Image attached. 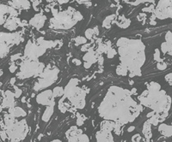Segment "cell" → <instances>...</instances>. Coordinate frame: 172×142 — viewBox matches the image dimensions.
Returning <instances> with one entry per match:
<instances>
[{
  "label": "cell",
  "instance_id": "cell-4",
  "mask_svg": "<svg viewBox=\"0 0 172 142\" xmlns=\"http://www.w3.org/2000/svg\"><path fill=\"white\" fill-rule=\"evenodd\" d=\"M82 15L74 9L68 8L66 11L53 14V18L51 19V24L54 28L69 29L72 28L78 21L82 20Z\"/></svg>",
  "mask_w": 172,
  "mask_h": 142
},
{
  "label": "cell",
  "instance_id": "cell-29",
  "mask_svg": "<svg viewBox=\"0 0 172 142\" xmlns=\"http://www.w3.org/2000/svg\"><path fill=\"white\" fill-rule=\"evenodd\" d=\"M106 52L108 58H112V57H114L115 55V51L113 48H108V49L107 50Z\"/></svg>",
  "mask_w": 172,
  "mask_h": 142
},
{
  "label": "cell",
  "instance_id": "cell-19",
  "mask_svg": "<svg viewBox=\"0 0 172 142\" xmlns=\"http://www.w3.org/2000/svg\"><path fill=\"white\" fill-rule=\"evenodd\" d=\"M53 109H54V105L52 106H48L46 111H44L43 115H42V121L45 122H48L51 118V117L53 116Z\"/></svg>",
  "mask_w": 172,
  "mask_h": 142
},
{
  "label": "cell",
  "instance_id": "cell-5",
  "mask_svg": "<svg viewBox=\"0 0 172 142\" xmlns=\"http://www.w3.org/2000/svg\"><path fill=\"white\" fill-rule=\"evenodd\" d=\"M79 80L77 78H72L69 80L64 89V94L73 104L75 107L83 109L85 105L86 93L82 88L78 87Z\"/></svg>",
  "mask_w": 172,
  "mask_h": 142
},
{
  "label": "cell",
  "instance_id": "cell-14",
  "mask_svg": "<svg viewBox=\"0 0 172 142\" xmlns=\"http://www.w3.org/2000/svg\"><path fill=\"white\" fill-rule=\"evenodd\" d=\"M68 142H90L89 137L86 134H83L82 131L77 133V134L68 136Z\"/></svg>",
  "mask_w": 172,
  "mask_h": 142
},
{
  "label": "cell",
  "instance_id": "cell-2",
  "mask_svg": "<svg viewBox=\"0 0 172 142\" xmlns=\"http://www.w3.org/2000/svg\"><path fill=\"white\" fill-rule=\"evenodd\" d=\"M116 45L121 64L127 69L130 76L140 75L141 68L146 62V46L143 41L121 38Z\"/></svg>",
  "mask_w": 172,
  "mask_h": 142
},
{
  "label": "cell",
  "instance_id": "cell-32",
  "mask_svg": "<svg viewBox=\"0 0 172 142\" xmlns=\"http://www.w3.org/2000/svg\"><path fill=\"white\" fill-rule=\"evenodd\" d=\"M154 59L157 62H160L162 61L161 58H160V51L158 50H156V54H154Z\"/></svg>",
  "mask_w": 172,
  "mask_h": 142
},
{
  "label": "cell",
  "instance_id": "cell-3",
  "mask_svg": "<svg viewBox=\"0 0 172 142\" xmlns=\"http://www.w3.org/2000/svg\"><path fill=\"white\" fill-rule=\"evenodd\" d=\"M139 100L142 104L151 108L164 119L168 116L171 107V98L161 89V86L157 82H151L147 89L140 95Z\"/></svg>",
  "mask_w": 172,
  "mask_h": 142
},
{
  "label": "cell",
  "instance_id": "cell-39",
  "mask_svg": "<svg viewBox=\"0 0 172 142\" xmlns=\"http://www.w3.org/2000/svg\"><path fill=\"white\" fill-rule=\"evenodd\" d=\"M115 1H116V2H118V1H120V0H115Z\"/></svg>",
  "mask_w": 172,
  "mask_h": 142
},
{
  "label": "cell",
  "instance_id": "cell-40",
  "mask_svg": "<svg viewBox=\"0 0 172 142\" xmlns=\"http://www.w3.org/2000/svg\"><path fill=\"white\" fill-rule=\"evenodd\" d=\"M162 142H166V141H162Z\"/></svg>",
  "mask_w": 172,
  "mask_h": 142
},
{
  "label": "cell",
  "instance_id": "cell-21",
  "mask_svg": "<svg viewBox=\"0 0 172 142\" xmlns=\"http://www.w3.org/2000/svg\"><path fill=\"white\" fill-rule=\"evenodd\" d=\"M143 134H145V136L146 138H151L152 136V130H151V123L149 122V121L146 122L144 125L143 128Z\"/></svg>",
  "mask_w": 172,
  "mask_h": 142
},
{
  "label": "cell",
  "instance_id": "cell-18",
  "mask_svg": "<svg viewBox=\"0 0 172 142\" xmlns=\"http://www.w3.org/2000/svg\"><path fill=\"white\" fill-rule=\"evenodd\" d=\"M83 60H84V67L85 68H89L92 63H95L97 61V58H96V55L94 54V52L90 50V51H88L84 55Z\"/></svg>",
  "mask_w": 172,
  "mask_h": 142
},
{
  "label": "cell",
  "instance_id": "cell-10",
  "mask_svg": "<svg viewBox=\"0 0 172 142\" xmlns=\"http://www.w3.org/2000/svg\"><path fill=\"white\" fill-rule=\"evenodd\" d=\"M172 4V0H159L155 9V16L160 20L169 18L167 9Z\"/></svg>",
  "mask_w": 172,
  "mask_h": 142
},
{
  "label": "cell",
  "instance_id": "cell-25",
  "mask_svg": "<svg viewBox=\"0 0 172 142\" xmlns=\"http://www.w3.org/2000/svg\"><path fill=\"white\" fill-rule=\"evenodd\" d=\"M94 34H95V33H94L92 28H89V29H87V30L85 31V37H86V39H88V40H91V39L93 38Z\"/></svg>",
  "mask_w": 172,
  "mask_h": 142
},
{
  "label": "cell",
  "instance_id": "cell-37",
  "mask_svg": "<svg viewBox=\"0 0 172 142\" xmlns=\"http://www.w3.org/2000/svg\"><path fill=\"white\" fill-rule=\"evenodd\" d=\"M51 142H62L60 140H58V139H56V140H53V141H52Z\"/></svg>",
  "mask_w": 172,
  "mask_h": 142
},
{
  "label": "cell",
  "instance_id": "cell-30",
  "mask_svg": "<svg viewBox=\"0 0 172 142\" xmlns=\"http://www.w3.org/2000/svg\"><path fill=\"white\" fill-rule=\"evenodd\" d=\"M76 44L77 45H82V44H84V43H86V39L85 38H83V37H78L76 40Z\"/></svg>",
  "mask_w": 172,
  "mask_h": 142
},
{
  "label": "cell",
  "instance_id": "cell-26",
  "mask_svg": "<svg viewBox=\"0 0 172 142\" xmlns=\"http://www.w3.org/2000/svg\"><path fill=\"white\" fill-rule=\"evenodd\" d=\"M117 24H118L119 27H121L122 28H127V27L129 26L130 21H129L128 19H125L124 21H121V22H118Z\"/></svg>",
  "mask_w": 172,
  "mask_h": 142
},
{
  "label": "cell",
  "instance_id": "cell-23",
  "mask_svg": "<svg viewBox=\"0 0 172 142\" xmlns=\"http://www.w3.org/2000/svg\"><path fill=\"white\" fill-rule=\"evenodd\" d=\"M53 93L54 98H56V97H61V96H63V94H64V89H63V87H55V88L53 90Z\"/></svg>",
  "mask_w": 172,
  "mask_h": 142
},
{
  "label": "cell",
  "instance_id": "cell-22",
  "mask_svg": "<svg viewBox=\"0 0 172 142\" xmlns=\"http://www.w3.org/2000/svg\"><path fill=\"white\" fill-rule=\"evenodd\" d=\"M116 73L119 75H122V76H125L128 74V70L126 67H124L123 65H119L116 69Z\"/></svg>",
  "mask_w": 172,
  "mask_h": 142
},
{
  "label": "cell",
  "instance_id": "cell-31",
  "mask_svg": "<svg viewBox=\"0 0 172 142\" xmlns=\"http://www.w3.org/2000/svg\"><path fill=\"white\" fill-rule=\"evenodd\" d=\"M165 80L171 85L172 86V73H169L165 75Z\"/></svg>",
  "mask_w": 172,
  "mask_h": 142
},
{
  "label": "cell",
  "instance_id": "cell-13",
  "mask_svg": "<svg viewBox=\"0 0 172 142\" xmlns=\"http://www.w3.org/2000/svg\"><path fill=\"white\" fill-rule=\"evenodd\" d=\"M161 51L164 54L172 56V32H167L165 34V41L161 45Z\"/></svg>",
  "mask_w": 172,
  "mask_h": 142
},
{
  "label": "cell",
  "instance_id": "cell-7",
  "mask_svg": "<svg viewBox=\"0 0 172 142\" xmlns=\"http://www.w3.org/2000/svg\"><path fill=\"white\" fill-rule=\"evenodd\" d=\"M44 69L45 66L43 63L36 60H28L22 63L20 72L17 74V76L20 79H27L34 75H39Z\"/></svg>",
  "mask_w": 172,
  "mask_h": 142
},
{
  "label": "cell",
  "instance_id": "cell-6",
  "mask_svg": "<svg viewBox=\"0 0 172 142\" xmlns=\"http://www.w3.org/2000/svg\"><path fill=\"white\" fill-rule=\"evenodd\" d=\"M59 70L57 68H47L39 75V78L34 83V89L35 91H40L44 88L50 87L53 85L58 79Z\"/></svg>",
  "mask_w": 172,
  "mask_h": 142
},
{
  "label": "cell",
  "instance_id": "cell-8",
  "mask_svg": "<svg viewBox=\"0 0 172 142\" xmlns=\"http://www.w3.org/2000/svg\"><path fill=\"white\" fill-rule=\"evenodd\" d=\"M115 128V124L111 122H106L102 124V129L97 133V142H114L111 131Z\"/></svg>",
  "mask_w": 172,
  "mask_h": 142
},
{
  "label": "cell",
  "instance_id": "cell-24",
  "mask_svg": "<svg viewBox=\"0 0 172 142\" xmlns=\"http://www.w3.org/2000/svg\"><path fill=\"white\" fill-rule=\"evenodd\" d=\"M9 51V48L7 45L0 43V57H4L5 56Z\"/></svg>",
  "mask_w": 172,
  "mask_h": 142
},
{
  "label": "cell",
  "instance_id": "cell-27",
  "mask_svg": "<svg viewBox=\"0 0 172 142\" xmlns=\"http://www.w3.org/2000/svg\"><path fill=\"white\" fill-rule=\"evenodd\" d=\"M13 115L15 116V117H21V116H23L25 115V112L22 109H20V108H17V109H15L14 111H13Z\"/></svg>",
  "mask_w": 172,
  "mask_h": 142
},
{
  "label": "cell",
  "instance_id": "cell-36",
  "mask_svg": "<svg viewBox=\"0 0 172 142\" xmlns=\"http://www.w3.org/2000/svg\"><path fill=\"white\" fill-rule=\"evenodd\" d=\"M15 70H16V66L15 65L11 66V72H14Z\"/></svg>",
  "mask_w": 172,
  "mask_h": 142
},
{
  "label": "cell",
  "instance_id": "cell-33",
  "mask_svg": "<svg viewBox=\"0 0 172 142\" xmlns=\"http://www.w3.org/2000/svg\"><path fill=\"white\" fill-rule=\"evenodd\" d=\"M141 140V137L139 134H135L134 136H132V142H139Z\"/></svg>",
  "mask_w": 172,
  "mask_h": 142
},
{
  "label": "cell",
  "instance_id": "cell-34",
  "mask_svg": "<svg viewBox=\"0 0 172 142\" xmlns=\"http://www.w3.org/2000/svg\"><path fill=\"white\" fill-rule=\"evenodd\" d=\"M167 13H168V17L172 18V4L167 9Z\"/></svg>",
  "mask_w": 172,
  "mask_h": 142
},
{
  "label": "cell",
  "instance_id": "cell-41",
  "mask_svg": "<svg viewBox=\"0 0 172 142\" xmlns=\"http://www.w3.org/2000/svg\"><path fill=\"white\" fill-rule=\"evenodd\" d=\"M171 124H172V123H171Z\"/></svg>",
  "mask_w": 172,
  "mask_h": 142
},
{
  "label": "cell",
  "instance_id": "cell-1",
  "mask_svg": "<svg viewBox=\"0 0 172 142\" xmlns=\"http://www.w3.org/2000/svg\"><path fill=\"white\" fill-rule=\"evenodd\" d=\"M141 111L129 92L117 86L109 87L98 109L102 117L122 124L132 122Z\"/></svg>",
  "mask_w": 172,
  "mask_h": 142
},
{
  "label": "cell",
  "instance_id": "cell-17",
  "mask_svg": "<svg viewBox=\"0 0 172 142\" xmlns=\"http://www.w3.org/2000/svg\"><path fill=\"white\" fill-rule=\"evenodd\" d=\"M4 27L10 31L15 30L18 25V19L16 18V16H10L8 19L4 22Z\"/></svg>",
  "mask_w": 172,
  "mask_h": 142
},
{
  "label": "cell",
  "instance_id": "cell-16",
  "mask_svg": "<svg viewBox=\"0 0 172 142\" xmlns=\"http://www.w3.org/2000/svg\"><path fill=\"white\" fill-rule=\"evenodd\" d=\"M158 131L164 137H171L172 136V124L168 125L166 123H161L158 126Z\"/></svg>",
  "mask_w": 172,
  "mask_h": 142
},
{
  "label": "cell",
  "instance_id": "cell-20",
  "mask_svg": "<svg viewBox=\"0 0 172 142\" xmlns=\"http://www.w3.org/2000/svg\"><path fill=\"white\" fill-rule=\"evenodd\" d=\"M9 9H10V6L0 4V25L5 22V21H6L5 16L7 13H9Z\"/></svg>",
  "mask_w": 172,
  "mask_h": 142
},
{
  "label": "cell",
  "instance_id": "cell-12",
  "mask_svg": "<svg viewBox=\"0 0 172 142\" xmlns=\"http://www.w3.org/2000/svg\"><path fill=\"white\" fill-rule=\"evenodd\" d=\"M20 40V35L18 33H0V43L10 45L18 43Z\"/></svg>",
  "mask_w": 172,
  "mask_h": 142
},
{
  "label": "cell",
  "instance_id": "cell-28",
  "mask_svg": "<svg viewBox=\"0 0 172 142\" xmlns=\"http://www.w3.org/2000/svg\"><path fill=\"white\" fill-rule=\"evenodd\" d=\"M157 68L159 70H164L166 68H167V64L163 62V61H160L157 63Z\"/></svg>",
  "mask_w": 172,
  "mask_h": 142
},
{
  "label": "cell",
  "instance_id": "cell-15",
  "mask_svg": "<svg viewBox=\"0 0 172 142\" xmlns=\"http://www.w3.org/2000/svg\"><path fill=\"white\" fill-rule=\"evenodd\" d=\"M45 21H46L45 16H42L41 14H37L30 20V25H32L33 27L37 28H41L45 23Z\"/></svg>",
  "mask_w": 172,
  "mask_h": 142
},
{
  "label": "cell",
  "instance_id": "cell-38",
  "mask_svg": "<svg viewBox=\"0 0 172 142\" xmlns=\"http://www.w3.org/2000/svg\"><path fill=\"white\" fill-rule=\"evenodd\" d=\"M81 1H88V0H81Z\"/></svg>",
  "mask_w": 172,
  "mask_h": 142
},
{
  "label": "cell",
  "instance_id": "cell-9",
  "mask_svg": "<svg viewBox=\"0 0 172 142\" xmlns=\"http://www.w3.org/2000/svg\"><path fill=\"white\" fill-rule=\"evenodd\" d=\"M46 49L47 48L39 44L32 43L29 41L25 47L24 54L28 58H29V60H36L38 59V57H40L45 53Z\"/></svg>",
  "mask_w": 172,
  "mask_h": 142
},
{
  "label": "cell",
  "instance_id": "cell-35",
  "mask_svg": "<svg viewBox=\"0 0 172 142\" xmlns=\"http://www.w3.org/2000/svg\"><path fill=\"white\" fill-rule=\"evenodd\" d=\"M68 0H59V3L60 4H65V3H67Z\"/></svg>",
  "mask_w": 172,
  "mask_h": 142
},
{
  "label": "cell",
  "instance_id": "cell-11",
  "mask_svg": "<svg viewBox=\"0 0 172 142\" xmlns=\"http://www.w3.org/2000/svg\"><path fill=\"white\" fill-rule=\"evenodd\" d=\"M36 102L41 105H45L47 107L54 105L55 101H54V96L53 93V91L48 89L41 92V93H39L36 97Z\"/></svg>",
  "mask_w": 172,
  "mask_h": 142
}]
</instances>
